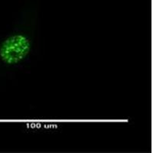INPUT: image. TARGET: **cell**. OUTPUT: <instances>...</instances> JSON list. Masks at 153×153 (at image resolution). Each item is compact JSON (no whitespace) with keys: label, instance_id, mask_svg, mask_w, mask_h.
Returning <instances> with one entry per match:
<instances>
[{"label":"cell","instance_id":"cell-1","mask_svg":"<svg viewBox=\"0 0 153 153\" xmlns=\"http://www.w3.org/2000/svg\"><path fill=\"white\" fill-rule=\"evenodd\" d=\"M31 45V39L25 34L8 35L0 42V62L6 66L19 65L29 55Z\"/></svg>","mask_w":153,"mask_h":153}]
</instances>
